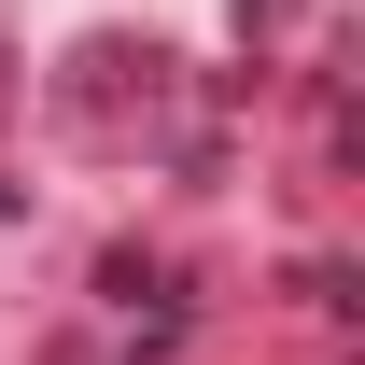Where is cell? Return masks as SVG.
<instances>
[{"instance_id": "cell-1", "label": "cell", "mask_w": 365, "mask_h": 365, "mask_svg": "<svg viewBox=\"0 0 365 365\" xmlns=\"http://www.w3.org/2000/svg\"><path fill=\"white\" fill-rule=\"evenodd\" d=\"M98 295H113V309H140V295H169V267H155V253H98Z\"/></svg>"}]
</instances>
